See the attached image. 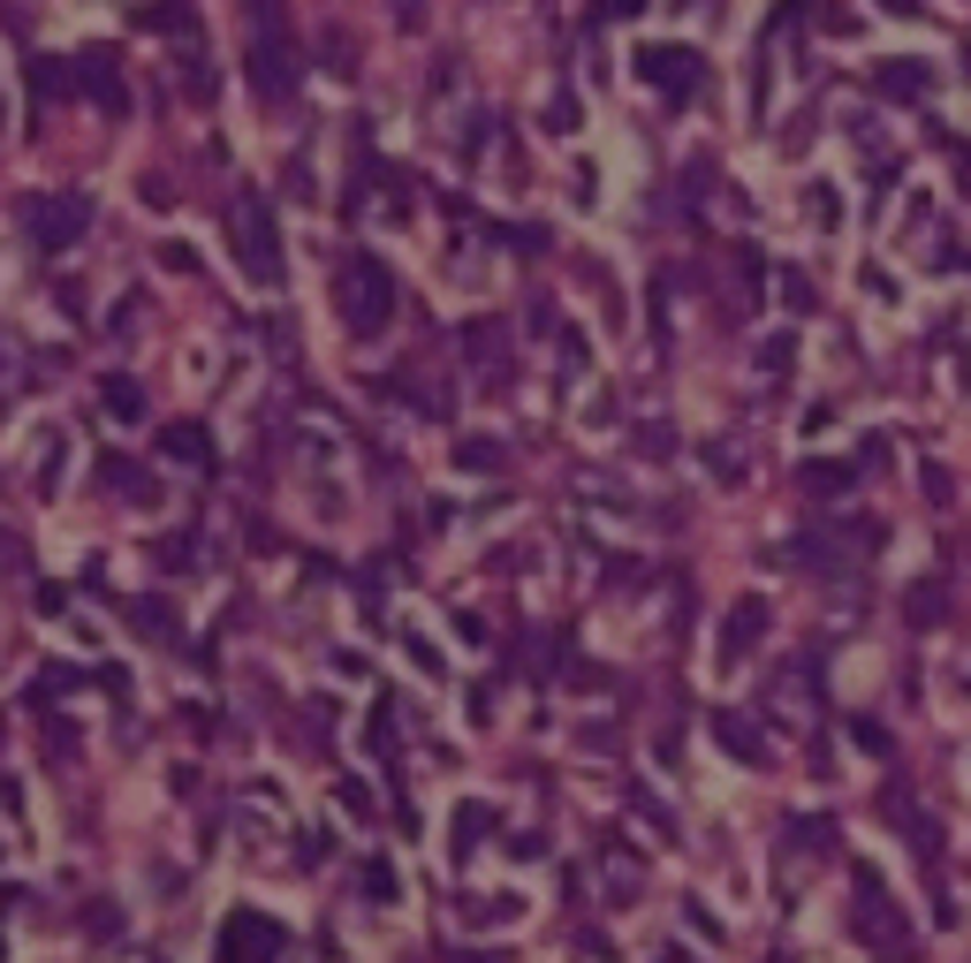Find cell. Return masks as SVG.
<instances>
[{"mask_svg":"<svg viewBox=\"0 0 971 963\" xmlns=\"http://www.w3.org/2000/svg\"><path fill=\"white\" fill-rule=\"evenodd\" d=\"M228 236H236V266H243L259 289H274V281H281V243H274V213H266L259 190H243V197L228 205Z\"/></svg>","mask_w":971,"mask_h":963,"instance_id":"cell-1","label":"cell"},{"mask_svg":"<svg viewBox=\"0 0 971 963\" xmlns=\"http://www.w3.org/2000/svg\"><path fill=\"white\" fill-rule=\"evenodd\" d=\"M387 304H395L387 266H380V258H349V266H341V320L357 326V334H380V326H387Z\"/></svg>","mask_w":971,"mask_h":963,"instance_id":"cell-2","label":"cell"},{"mask_svg":"<svg viewBox=\"0 0 971 963\" xmlns=\"http://www.w3.org/2000/svg\"><path fill=\"white\" fill-rule=\"evenodd\" d=\"M23 220H31V236H38L46 251H61V243H76V236H84L92 205H84V197H31V205H23Z\"/></svg>","mask_w":971,"mask_h":963,"instance_id":"cell-3","label":"cell"},{"mask_svg":"<svg viewBox=\"0 0 971 963\" xmlns=\"http://www.w3.org/2000/svg\"><path fill=\"white\" fill-rule=\"evenodd\" d=\"M274 956H281V926H274V918H259V911L228 918V934H220V963H274Z\"/></svg>","mask_w":971,"mask_h":963,"instance_id":"cell-4","label":"cell"},{"mask_svg":"<svg viewBox=\"0 0 971 963\" xmlns=\"http://www.w3.org/2000/svg\"><path fill=\"white\" fill-rule=\"evenodd\" d=\"M767 638V600H736V615L721 623V660H736V652H752V645Z\"/></svg>","mask_w":971,"mask_h":963,"instance_id":"cell-5","label":"cell"},{"mask_svg":"<svg viewBox=\"0 0 971 963\" xmlns=\"http://www.w3.org/2000/svg\"><path fill=\"white\" fill-rule=\"evenodd\" d=\"M638 61H646L652 84H668V92H691V84H698V61H691L683 46H646Z\"/></svg>","mask_w":971,"mask_h":963,"instance_id":"cell-6","label":"cell"},{"mask_svg":"<svg viewBox=\"0 0 971 963\" xmlns=\"http://www.w3.org/2000/svg\"><path fill=\"white\" fill-rule=\"evenodd\" d=\"M858 941H873V949H903V941H896V918H888V903H880V888H873V872H865V911H858Z\"/></svg>","mask_w":971,"mask_h":963,"instance_id":"cell-7","label":"cell"},{"mask_svg":"<svg viewBox=\"0 0 971 963\" xmlns=\"http://www.w3.org/2000/svg\"><path fill=\"white\" fill-rule=\"evenodd\" d=\"M76 76L92 84V99H99V107H122V76H115V53H99V46H92V53L76 61Z\"/></svg>","mask_w":971,"mask_h":963,"instance_id":"cell-8","label":"cell"},{"mask_svg":"<svg viewBox=\"0 0 971 963\" xmlns=\"http://www.w3.org/2000/svg\"><path fill=\"white\" fill-rule=\"evenodd\" d=\"M714 736H721V751H736L744 767H767V744L752 736V721H729V713H721V721H714Z\"/></svg>","mask_w":971,"mask_h":963,"instance_id":"cell-9","label":"cell"},{"mask_svg":"<svg viewBox=\"0 0 971 963\" xmlns=\"http://www.w3.org/2000/svg\"><path fill=\"white\" fill-rule=\"evenodd\" d=\"M167 456H182V464H213V448H205L197 425H167Z\"/></svg>","mask_w":971,"mask_h":963,"instance_id":"cell-10","label":"cell"},{"mask_svg":"<svg viewBox=\"0 0 971 963\" xmlns=\"http://www.w3.org/2000/svg\"><path fill=\"white\" fill-rule=\"evenodd\" d=\"M107 410L137 418V410H145V387H137V380H107Z\"/></svg>","mask_w":971,"mask_h":963,"instance_id":"cell-11","label":"cell"},{"mask_svg":"<svg viewBox=\"0 0 971 963\" xmlns=\"http://www.w3.org/2000/svg\"><path fill=\"white\" fill-rule=\"evenodd\" d=\"M842 479H850L842 464H805V485H812V493H835Z\"/></svg>","mask_w":971,"mask_h":963,"instance_id":"cell-12","label":"cell"},{"mask_svg":"<svg viewBox=\"0 0 971 963\" xmlns=\"http://www.w3.org/2000/svg\"><path fill=\"white\" fill-rule=\"evenodd\" d=\"M638 8H646V0H600V15H615V23H623V15H638Z\"/></svg>","mask_w":971,"mask_h":963,"instance_id":"cell-13","label":"cell"}]
</instances>
